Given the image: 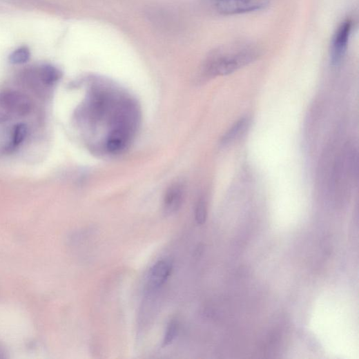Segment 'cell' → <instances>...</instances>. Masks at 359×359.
<instances>
[{"mask_svg": "<svg viewBox=\"0 0 359 359\" xmlns=\"http://www.w3.org/2000/svg\"><path fill=\"white\" fill-rule=\"evenodd\" d=\"M259 51L249 43H235L220 48L207 59L205 73L208 77L228 75L255 61Z\"/></svg>", "mask_w": 359, "mask_h": 359, "instance_id": "6da1fadb", "label": "cell"}, {"mask_svg": "<svg viewBox=\"0 0 359 359\" xmlns=\"http://www.w3.org/2000/svg\"><path fill=\"white\" fill-rule=\"evenodd\" d=\"M209 12L222 17L241 15L260 12L269 5V0H202Z\"/></svg>", "mask_w": 359, "mask_h": 359, "instance_id": "7a4b0ae2", "label": "cell"}, {"mask_svg": "<svg viewBox=\"0 0 359 359\" xmlns=\"http://www.w3.org/2000/svg\"><path fill=\"white\" fill-rule=\"evenodd\" d=\"M351 29L352 22L345 20L338 26L332 37L330 57L333 66L340 64L347 53Z\"/></svg>", "mask_w": 359, "mask_h": 359, "instance_id": "3957f363", "label": "cell"}, {"mask_svg": "<svg viewBox=\"0 0 359 359\" xmlns=\"http://www.w3.org/2000/svg\"><path fill=\"white\" fill-rule=\"evenodd\" d=\"M0 107L10 117L26 116L32 109V102L26 95L14 91L0 94Z\"/></svg>", "mask_w": 359, "mask_h": 359, "instance_id": "277c9868", "label": "cell"}, {"mask_svg": "<svg viewBox=\"0 0 359 359\" xmlns=\"http://www.w3.org/2000/svg\"><path fill=\"white\" fill-rule=\"evenodd\" d=\"M172 264L165 260L156 262L151 269L148 278V288L155 291L162 287L172 272Z\"/></svg>", "mask_w": 359, "mask_h": 359, "instance_id": "5b68a950", "label": "cell"}, {"mask_svg": "<svg viewBox=\"0 0 359 359\" xmlns=\"http://www.w3.org/2000/svg\"><path fill=\"white\" fill-rule=\"evenodd\" d=\"M184 196V188L181 184L172 185L166 191L164 200V210L166 214H173L181 208Z\"/></svg>", "mask_w": 359, "mask_h": 359, "instance_id": "8992f818", "label": "cell"}, {"mask_svg": "<svg viewBox=\"0 0 359 359\" xmlns=\"http://www.w3.org/2000/svg\"><path fill=\"white\" fill-rule=\"evenodd\" d=\"M41 81L48 86L57 83L61 77V71L52 65H43L37 70Z\"/></svg>", "mask_w": 359, "mask_h": 359, "instance_id": "52a82bcc", "label": "cell"}, {"mask_svg": "<svg viewBox=\"0 0 359 359\" xmlns=\"http://www.w3.org/2000/svg\"><path fill=\"white\" fill-rule=\"evenodd\" d=\"M248 119L245 117L241 118L235 122L222 137L221 140L222 144L224 146L231 144L239 138L246 128V126H248Z\"/></svg>", "mask_w": 359, "mask_h": 359, "instance_id": "ba28073f", "label": "cell"}, {"mask_svg": "<svg viewBox=\"0 0 359 359\" xmlns=\"http://www.w3.org/2000/svg\"><path fill=\"white\" fill-rule=\"evenodd\" d=\"M28 129L25 124H19L14 126L12 133V141L8 150L12 151L18 148L26 139Z\"/></svg>", "mask_w": 359, "mask_h": 359, "instance_id": "9c48e42d", "label": "cell"}, {"mask_svg": "<svg viewBox=\"0 0 359 359\" xmlns=\"http://www.w3.org/2000/svg\"><path fill=\"white\" fill-rule=\"evenodd\" d=\"M31 57L30 51L26 46L20 47L10 56V62L14 65H21L27 63Z\"/></svg>", "mask_w": 359, "mask_h": 359, "instance_id": "30bf717a", "label": "cell"}, {"mask_svg": "<svg viewBox=\"0 0 359 359\" xmlns=\"http://www.w3.org/2000/svg\"><path fill=\"white\" fill-rule=\"evenodd\" d=\"M178 332V324L177 322L173 320L171 321L166 329L165 336L163 340V345L168 346L171 345L176 338Z\"/></svg>", "mask_w": 359, "mask_h": 359, "instance_id": "8fae6325", "label": "cell"}, {"mask_svg": "<svg viewBox=\"0 0 359 359\" xmlns=\"http://www.w3.org/2000/svg\"><path fill=\"white\" fill-rule=\"evenodd\" d=\"M195 220L197 224H203L205 223L207 217L206 204L204 200H200L195 208Z\"/></svg>", "mask_w": 359, "mask_h": 359, "instance_id": "7c38bea8", "label": "cell"}, {"mask_svg": "<svg viewBox=\"0 0 359 359\" xmlns=\"http://www.w3.org/2000/svg\"><path fill=\"white\" fill-rule=\"evenodd\" d=\"M6 353L5 350L0 347V358H6Z\"/></svg>", "mask_w": 359, "mask_h": 359, "instance_id": "4fadbf2b", "label": "cell"}]
</instances>
